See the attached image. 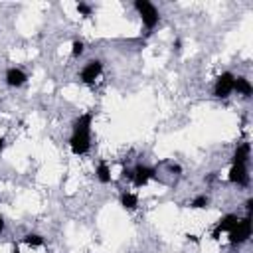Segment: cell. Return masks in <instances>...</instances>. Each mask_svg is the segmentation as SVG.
I'll return each instance as SVG.
<instances>
[{
	"label": "cell",
	"instance_id": "cell-1",
	"mask_svg": "<svg viewBox=\"0 0 253 253\" xmlns=\"http://www.w3.org/2000/svg\"><path fill=\"white\" fill-rule=\"evenodd\" d=\"M91 123H93V115L91 113H85L75 121L73 134L69 138V146H71L73 154H85L89 150V144H91Z\"/></svg>",
	"mask_w": 253,
	"mask_h": 253
},
{
	"label": "cell",
	"instance_id": "cell-2",
	"mask_svg": "<svg viewBox=\"0 0 253 253\" xmlns=\"http://www.w3.org/2000/svg\"><path fill=\"white\" fill-rule=\"evenodd\" d=\"M134 8L138 10V14H140V20H142V24L148 28V30H152L156 24H158V10L154 8V4H150L148 0H136L134 2Z\"/></svg>",
	"mask_w": 253,
	"mask_h": 253
},
{
	"label": "cell",
	"instance_id": "cell-3",
	"mask_svg": "<svg viewBox=\"0 0 253 253\" xmlns=\"http://www.w3.org/2000/svg\"><path fill=\"white\" fill-rule=\"evenodd\" d=\"M251 235V217H243V219H237V223L229 229V243L231 245H237V243H243L247 237Z\"/></svg>",
	"mask_w": 253,
	"mask_h": 253
},
{
	"label": "cell",
	"instance_id": "cell-4",
	"mask_svg": "<svg viewBox=\"0 0 253 253\" xmlns=\"http://www.w3.org/2000/svg\"><path fill=\"white\" fill-rule=\"evenodd\" d=\"M233 75L229 73V71H225V73H221L217 79H215V87H213V95L217 97V99H225V97H229V93L233 91Z\"/></svg>",
	"mask_w": 253,
	"mask_h": 253
},
{
	"label": "cell",
	"instance_id": "cell-5",
	"mask_svg": "<svg viewBox=\"0 0 253 253\" xmlns=\"http://www.w3.org/2000/svg\"><path fill=\"white\" fill-rule=\"evenodd\" d=\"M101 71H103V63L97 61V59H93V61H89V63L81 69V81H83V83H93V81L101 75Z\"/></svg>",
	"mask_w": 253,
	"mask_h": 253
},
{
	"label": "cell",
	"instance_id": "cell-6",
	"mask_svg": "<svg viewBox=\"0 0 253 253\" xmlns=\"http://www.w3.org/2000/svg\"><path fill=\"white\" fill-rule=\"evenodd\" d=\"M229 182L237 184V186H247L249 176H247V168L245 164H233L229 170Z\"/></svg>",
	"mask_w": 253,
	"mask_h": 253
},
{
	"label": "cell",
	"instance_id": "cell-7",
	"mask_svg": "<svg viewBox=\"0 0 253 253\" xmlns=\"http://www.w3.org/2000/svg\"><path fill=\"white\" fill-rule=\"evenodd\" d=\"M152 176H154V170H152V168L138 164V166L132 170V178H130V180L134 182V186H138V188H140V186H144Z\"/></svg>",
	"mask_w": 253,
	"mask_h": 253
},
{
	"label": "cell",
	"instance_id": "cell-8",
	"mask_svg": "<svg viewBox=\"0 0 253 253\" xmlns=\"http://www.w3.org/2000/svg\"><path fill=\"white\" fill-rule=\"evenodd\" d=\"M237 223V215H233V213H227V215H223L219 221H217V225H215V229H213V239H219V233L221 231H229L233 225Z\"/></svg>",
	"mask_w": 253,
	"mask_h": 253
},
{
	"label": "cell",
	"instance_id": "cell-9",
	"mask_svg": "<svg viewBox=\"0 0 253 253\" xmlns=\"http://www.w3.org/2000/svg\"><path fill=\"white\" fill-rule=\"evenodd\" d=\"M26 73L22 71V69H18V67H10L8 71H6V83L10 85V87H20V85H24L26 83Z\"/></svg>",
	"mask_w": 253,
	"mask_h": 253
},
{
	"label": "cell",
	"instance_id": "cell-10",
	"mask_svg": "<svg viewBox=\"0 0 253 253\" xmlns=\"http://www.w3.org/2000/svg\"><path fill=\"white\" fill-rule=\"evenodd\" d=\"M233 89H235L237 93H241L243 97H249V95L253 93V87H251L249 79H245V77H235V79H233Z\"/></svg>",
	"mask_w": 253,
	"mask_h": 253
},
{
	"label": "cell",
	"instance_id": "cell-11",
	"mask_svg": "<svg viewBox=\"0 0 253 253\" xmlns=\"http://www.w3.org/2000/svg\"><path fill=\"white\" fill-rule=\"evenodd\" d=\"M249 144L247 142H243V144H239L237 148H235V152H233V164H245L247 162V158H249Z\"/></svg>",
	"mask_w": 253,
	"mask_h": 253
},
{
	"label": "cell",
	"instance_id": "cell-12",
	"mask_svg": "<svg viewBox=\"0 0 253 253\" xmlns=\"http://www.w3.org/2000/svg\"><path fill=\"white\" fill-rule=\"evenodd\" d=\"M121 204H123V208H126V210H134V208L138 206V198H136V194L126 192V194L121 196Z\"/></svg>",
	"mask_w": 253,
	"mask_h": 253
},
{
	"label": "cell",
	"instance_id": "cell-13",
	"mask_svg": "<svg viewBox=\"0 0 253 253\" xmlns=\"http://www.w3.org/2000/svg\"><path fill=\"white\" fill-rule=\"evenodd\" d=\"M97 178H99V182H103V184H109V182H111V170H109V166H107L105 162L99 164V168H97Z\"/></svg>",
	"mask_w": 253,
	"mask_h": 253
},
{
	"label": "cell",
	"instance_id": "cell-14",
	"mask_svg": "<svg viewBox=\"0 0 253 253\" xmlns=\"http://www.w3.org/2000/svg\"><path fill=\"white\" fill-rule=\"evenodd\" d=\"M24 243L30 245V247H40V245L43 243V237H40V235H36V233H28V235L24 237Z\"/></svg>",
	"mask_w": 253,
	"mask_h": 253
},
{
	"label": "cell",
	"instance_id": "cell-15",
	"mask_svg": "<svg viewBox=\"0 0 253 253\" xmlns=\"http://www.w3.org/2000/svg\"><path fill=\"white\" fill-rule=\"evenodd\" d=\"M190 206H192V208H206V206H208V198H206V196H198V198L192 200Z\"/></svg>",
	"mask_w": 253,
	"mask_h": 253
},
{
	"label": "cell",
	"instance_id": "cell-16",
	"mask_svg": "<svg viewBox=\"0 0 253 253\" xmlns=\"http://www.w3.org/2000/svg\"><path fill=\"white\" fill-rule=\"evenodd\" d=\"M81 53H83V43H81V42H73L71 55H73V57H77V55H81Z\"/></svg>",
	"mask_w": 253,
	"mask_h": 253
},
{
	"label": "cell",
	"instance_id": "cell-17",
	"mask_svg": "<svg viewBox=\"0 0 253 253\" xmlns=\"http://www.w3.org/2000/svg\"><path fill=\"white\" fill-rule=\"evenodd\" d=\"M77 12H81L83 16H89V14H91V6H87V4H83V2H79V4H77Z\"/></svg>",
	"mask_w": 253,
	"mask_h": 253
},
{
	"label": "cell",
	"instance_id": "cell-18",
	"mask_svg": "<svg viewBox=\"0 0 253 253\" xmlns=\"http://www.w3.org/2000/svg\"><path fill=\"white\" fill-rule=\"evenodd\" d=\"M2 150H4V138L0 136V152H2Z\"/></svg>",
	"mask_w": 253,
	"mask_h": 253
},
{
	"label": "cell",
	"instance_id": "cell-19",
	"mask_svg": "<svg viewBox=\"0 0 253 253\" xmlns=\"http://www.w3.org/2000/svg\"><path fill=\"white\" fill-rule=\"evenodd\" d=\"M2 229H4V219L0 217V231H2Z\"/></svg>",
	"mask_w": 253,
	"mask_h": 253
},
{
	"label": "cell",
	"instance_id": "cell-20",
	"mask_svg": "<svg viewBox=\"0 0 253 253\" xmlns=\"http://www.w3.org/2000/svg\"><path fill=\"white\" fill-rule=\"evenodd\" d=\"M14 253H20V249H18V247H16V249H14Z\"/></svg>",
	"mask_w": 253,
	"mask_h": 253
}]
</instances>
